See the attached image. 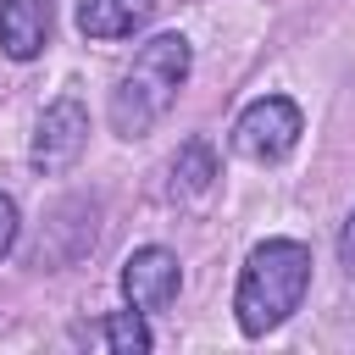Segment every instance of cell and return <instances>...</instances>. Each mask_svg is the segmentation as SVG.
Segmentation results:
<instances>
[{"label": "cell", "instance_id": "cell-5", "mask_svg": "<svg viewBox=\"0 0 355 355\" xmlns=\"http://www.w3.org/2000/svg\"><path fill=\"white\" fill-rule=\"evenodd\" d=\"M178 283H183L178 255L161 250V244H144L122 261V294H128L133 311H166L178 300Z\"/></svg>", "mask_w": 355, "mask_h": 355}, {"label": "cell", "instance_id": "cell-3", "mask_svg": "<svg viewBox=\"0 0 355 355\" xmlns=\"http://www.w3.org/2000/svg\"><path fill=\"white\" fill-rule=\"evenodd\" d=\"M305 122H300V105L283 100V94H266L255 100L239 122H233V150L244 161H283L294 144H300Z\"/></svg>", "mask_w": 355, "mask_h": 355}, {"label": "cell", "instance_id": "cell-7", "mask_svg": "<svg viewBox=\"0 0 355 355\" xmlns=\"http://www.w3.org/2000/svg\"><path fill=\"white\" fill-rule=\"evenodd\" d=\"M150 11L155 0H78V28L89 39H128L150 22Z\"/></svg>", "mask_w": 355, "mask_h": 355}, {"label": "cell", "instance_id": "cell-1", "mask_svg": "<svg viewBox=\"0 0 355 355\" xmlns=\"http://www.w3.org/2000/svg\"><path fill=\"white\" fill-rule=\"evenodd\" d=\"M305 288H311V250L294 244V239H266V244L250 255V266H244V277H239V294H233L239 327H244L250 338L283 327V322L300 311Z\"/></svg>", "mask_w": 355, "mask_h": 355}, {"label": "cell", "instance_id": "cell-2", "mask_svg": "<svg viewBox=\"0 0 355 355\" xmlns=\"http://www.w3.org/2000/svg\"><path fill=\"white\" fill-rule=\"evenodd\" d=\"M189 39L183 33H161V39H150L139 55H133V72L116 83V94H111V128L122 133V139H139V133H150L161 116H166V105L178 100V89H183V78H189Z\"/></svg>", "mask_w": 355, "mask_h": 355}, {"label": "cell", "instance_id": "cell-6", "mask_svg": "<svg viewBox=\"0 0 355 355\" xmlns=\"http://www.w3.org/2000/svg\"><path fill=\"white\" fill-rule=\"evenodd\" d=\"M50 44V0H6L0 6V50L11 61H33Z\"/></svg>", "mask_w": 355, "mask_h": 355}, {"label": "cell", "instance_id": "cell-10", "mask_svg": "<svg viewBox=\"0 0 355 355\" xmlns=\"http://www.w3.org/2000/svg\"><path fill=\"white\" fill-rule=\"evenodd\" d=\"M17 244V205L0 194V261H6V250Z\"/></svg>", "mask_w": 355, "mask_h": 355}, {"label": "cell", "instance_id": "cell-9", "mask_svg": "<svg viewBox=\"0 0 355 355\" xmlns=\"http://www.w3.org/2000/svg\"><path fill=\"white\" fill-rule=\"evenodd\" d=\"M211 178H216L211 144H205V139H189V144L178 150V161H172V189H178V194H205Z\"/></svg>", "mask_w": 355, "mask_h": 355}, {"label": "cell", "instance_id": "cell-8", "mask_svg": "<svg viewBox=\"0 0 355 355\" xmlns=\"http://www.w3.org/2000/svg\"><path fill=\"white\" fill-rule=\"evenodd\" d=\"M89 344H100V349H150V327H144V311H116V316H105V322H94L89 333H83Z\"/></svg>", "mask_w": 355, "mask_h": 355}, {"label": "cell", "instance_id": "cell-11", "mask_svg": "<svg viewBox=\"0 0 355 355\" xmlns=\"http://www.w3.org/2000/svg\"><path fill=\"white\" fill-rule=\"evenodd\" d=\"M338 261H344V272L355 277V216L344 222V233H338Z\"/></svg>", "mask_w": 355, "mask_h": 355}, {"label": "cell", "instance_id": "cell-4", "mask_svg": "<svg viewBox=\"0 0 355 355\" xmlns=\"http://www.w3.org/2000/svg\"><path fill=\"white\" fill-rule=\"evenodd\" d=\"M89 144V111L67 94L55 105H44L39 116V133H33V166L39 172H67Z\"/></svg>", "mask_w": 355, "mask_h": 355}]
</instances>
